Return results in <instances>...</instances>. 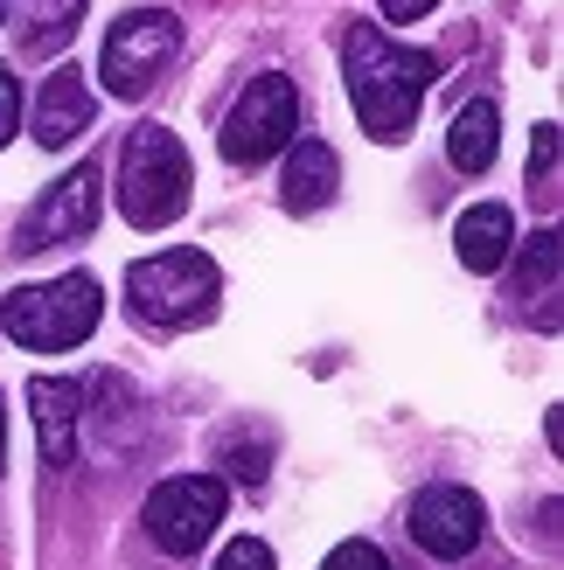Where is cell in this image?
I'll return each instance as SVG.
<instances>
[{"label":"cell","instance_id":"44dd1931","mask_svg":"<svg viewBox=\"0 0 564 570\" xmlns=\"http://www.w3.org/2000/svg\"><path fill=\"white\" fill-rule=\"evenodd\" d=\"M383 8V21H418V14H432L439 0H377Z\"/></svg>","mask_w":564,"mask_h":570},{"label":"cell","instance_id":"277c9868","mask_svg":"<svg viewBox=\"0 0 564 570\" xmlns=\"http://www.w3.org/2000/svg\"><path fill=\"white\" fill-rule=\"evenodd\" d=\"M188 154L167 126H133L119 147V216L133 230H167L188 209Z\"/></svg>","mask_w":564,"mask_h":570},{"label":"cell","instance_id":"7a4b0ae2","mask_svg":"<svg viewBox=\"0 0 564 570\" xmlns=\"http://www.w3.org/2000/svg\"><path fill=\"white\" fill-rule=\"evenodd\" d=\"M105 321V293L91 272H64V278H42V285H14L0 299V327H8L14 348L28 355H64L77 341H91Z\"/></svg>","mask_w":564,"mask_h":570},{"label":"cell","instance_id":"3957f363","mask_svg":"<svg viewBox=\"0 0 564 570\" xmlns=\"http://www.w3.org/2000/svg\"><path fill=\"white\" fill-rule=\"evenodd\" d=\"M216 299H223V272H216V258H203V250H154V258H139L126 272L133 321L167 327V334L216 321Z\"/></svg>","mask_w":564,"mask_h":570},{"label":"cell","instance_id":"5b68a950","mask_svg":"<svg viewBox=\"0 0 564 570\" xmlns=\"http://www.w3.org/2000/svg\"><path fill=\"white\" fill-rule=\"evenodd\" d=\"M175 49H182V21L167 14V8H126L119 21L105 28V49H98V77H105V91H111V98H139V91H154L161 70L175 63Z\"/></svg>","mask_w":564,"mask_h":570},{"label":"cell","instance_id":"8992f818","mask_svg":"<svg viewBox=\"0 0 564 570\" xmlns=\"http://www.w3.org/2000/svg\"><path fill=\"white\" fill-rule=\"evenodd\" d=\"M300 132V91L286 70H265L244 83V98L231 105V119H223V160L231 167H265L272 154H286Z\"/></svg>","mask_w":564,"mask_h":570},{"label":"cell","instance_id":"d6986e66","mask_svg":"<svg viewBox=\"0 0 564 570\" xmlns=\"http://www.w3.org/2000/svg\"><path fill=\"white\" fill-rule=\"evenodd\" d=\"M14 132H21V77L0 63V147H8Z\"/></svg>","mask_w":564,"mask_h":570},{"label":"cell","instance_id":"8fae6325","mask_svg":"<svg viewBox=\"0 0 564 570\" xmlns=\"http://www.w3.org/2000/svg\"><path fill=\"white\" fill-rule=\"evenodd\" d=\"M28 411H36V432H42V460L49 466H70L77 460L84 383H70V376H36V383H28Z\"/></svg>","mask_w":564,"mask_h":570},{"label":"cell","instance_id":"4fadbf2b","mask_svg":"<svg viewBox=\"0 0 564 570\" xmlns=\"http://www.w3.org/2000/svg\"><path fill=\"white\" fill-rule=\"evenodd\" d=\"M509 250H516V216L502 209V203H474L460 223H454V258L474 272V278H488L509 265Z\"/></svg>","mask_w":564,"mask_h":570},{"label":"cell","instance_id":"ffe728a7","mask_svg":"<svg viewBox=\"0 0 564 570\" xmlns=\"http://www.w3.org/2000/svg\"><path fill=\"white\" fill-rule=\"evenodd\" d=\"M216 570H272V550L259 543V535H237V543L216 557Z\"/></svg>","mask_w":564,"mask_h":570},{"label":"cell","instance_id":"603a6c76","mask_svg":"<svg viewBox=\"0 0 564 570\" xmlns=\"http://www.w3.org/2000/svg\"><path fill=\"white\" fill-rule=\"evenodd\" d=\"M0 21H8V0H0Z\"/></svg>","mask_w":564,"mask_h":570},{"label":"cell","instance_id":"e0dca14e","mask_svg":"<svg viewBox=\"0 0 564 570\" xmlns=\"http://www.w3.org/2000/svg\"><path fill=\"white\" fill-rule=\"evenodd\" d=\"M321 570H390V557L377 543H362V535H349V543H334Z\"/></svg>","mask_w":564,"mask_h":570},{"label":"cell","instance_id":"6da1fadb","mask_svg":"<svg viewBox=\"0 0 564 570\" xmlns=\"http://www.w3.org/2000/svg\"><path fill=\"white\" fill-rule=\"evenodd\" d=\"M342 70H349V98H356L362 132L383 139V147H398L418 119V105H426V91H432V77H439V56L405 49V42H390L383 28L362 21L342 42Z\"/></svg>","mask_w":564,"mask_h":570},{"label":"cell","instance_id":"52a82bcc","mask_svg":"<svg viewBox=\"0 0 564 570\" xmlns=\"http://www.w3.org/2000/svg\"><path fill=\"white\" fill-rule=\"evenodd\" d=\"M223 508H231V488H223L216 473H175V480H161V488L147 494L139 522H147L154 550H167V557H195V550L216 535Z\"/></svg>","mask_w":564,"mask_h":570},{"label":"cell","instance_id":"7c38bea8","mask_svg":"<svg viewBox=\"0 0 564 570\" xmlns=\"http://www.w3.org/2000/svg\"><path fill=\"white\" fill-rule=\"evenodd\" d=\"M334 181H342V160H334L328 139H293L286 147V181H279V203L293 216H314L334 203Z\"/></svg>","mask_w":564,"mask_h":570},{"label":"cell","instance_id":"9a60e30c","mask_svg":"<svg viewBox=\"0 0 564 570\" xmlns=\"http://www.w3.org/2000/svg\"><path fill=\"white\" fill-rule=\"evenodd\" d=\"M495 139H502L495 105H488V98H474V105H460L454 132H446V154H454L460 175H488V167H495Z\"/></svg>","mask_w":564,"mask_h":570},{"label":"cell","instance_id":"7402d4cb","mask_svg":"<svg viewBox=\"0 0 564 570\" xmlns=\"http://www.w3.org/2000/svg\"><path fill=\"white\" fill-rule=\"evenodd\" d=\"M0 473H8V396H0Z\"/></svg>","mask_w":564,"mask_h":570},{"label":"cell","instance_id":"30bf717a","mask_svg":"<svg viewBox=\"0 0 564 570\" xmlns=\"http://www.w3.org/2000/svg\"><path fill=\"white\" fill-rule=\"evenodd\" d=\"M91 119H98V98H91V83H84V70H49L42 91H36V147L64 154L91 132Z\"/></svg>","mask_w":564,"mask_h":570},{"label":"cell","instance_id":"ba28073f","mask_svg":"<svg viewBox=\"0 0 564 570\" xmlns=\"http://www.w3.org/2000/svg\"><path fill=\"white\" fill-rule=\"evenodd\" d=\"M405 529H411V543L426 550V557L460 563V557L488 535V508H482V494H474V488H454V480H439V488H426V494L411 501Z\"/></svg>","mask_w":564,"mask_h":570},{"label":"cell","instance_id":"2e32d148","mask_svg":"<svg viewBox=\"0 0 564 570\" xmlns=\"http://www.w3.org/2000/svg\"><path fill=\"white\" fill-rule=\"evenodd\" d=\"M77 21H84V0H21V56L70 49Z\"/></svg>","mask_w":564,"mask_h":570},{"label":"cell","instance_id":"9c48e42d","mask_svg":"<svg viewBox=\"0 0 564 570\" xmlns=\"http://www.w3.org/2000/svg\"><path fill=\"white\" fill-rule=\"evenodd\" d=\"M98 203H105V175L91 160L70 167L56 188H42V203L21 216V250H56V244H84L98 223Z\"/></svg>","mask_w":564,"mask_h":570},{"label":"cell","instance_id":"ac0fdd59","mask_svg":"<svg viewBox=\"0 0 564 570\" xmlns=\"http://www.w3.org/2000/svg\"><path fill=\"white\" fill-rule=\"evenodd\" d=\"M529 181H537L544 203H557V126L551 119L537 126V175H529Z\"/></svg>","mask_w":564,"mask_h":570},{"label":"cell","instance_id":"5bb4252c","mask_svg":"<svg viewBox=\"0 0 564 570\" xmlns=\"http://www.w3.org/2000/svg\"><path fill=\"white\" fill-rule=\"evenodd\" d=\"M557 230H537L529 237V258H523V272H516V306L529 313L537 306V327H557Z\"/></svg>","mask_w":564,"mask_h":570}]
</instances>
